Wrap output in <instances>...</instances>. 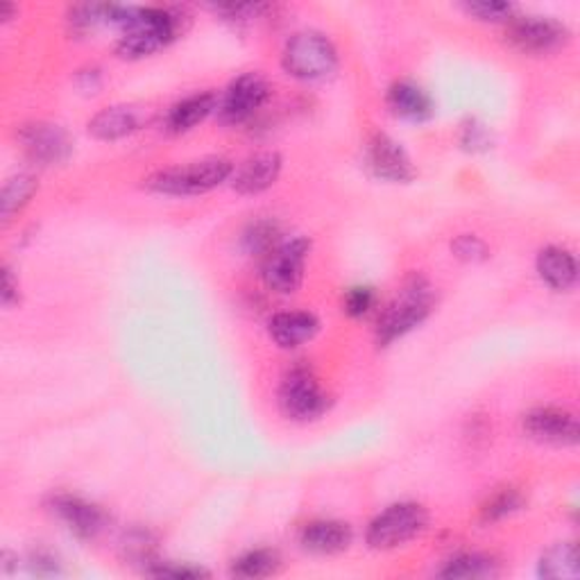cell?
<instances>
[{"label":"cell","instance_id":"26","mask_svg":"<svg viewBox=\"0 0 580 580\" xmlns=\"http://www.w3.org/2000/svg\"><path fill=\"white\" fill-rule=\"evenodd\" d=\"M277 236H279V229H277L275 223H257V225H253L250 229H247L245 236H243L245 250L247 253H264L268 257L275 250V247L279 245Z\"/></svg>","mask_w":580,"mask_h":580},{"label":"cell","instance_id":"7","mask_svg":"<svg viewBox=\"0 0 580 580\" xmlns=\"http://www.w3.org/2000/svg\"><path fill=\"white\" fill-rule=\"evenodd\" d=\"M279 408L286 418L309 422L318 420L326 410V395L322 393L313 372L293 367L279 386Z\"/></svg>","mask_w":580,"mask_h":580},{"label":"cell","instance_id":"13","mask_svg":"<svg viewBox=\"0 0 580 580\" xmlns=\"http://www.w3.org/2000/svg\"><path fill=\"white\" fill-rule=\"evenodd\" d=\"M53 513L66 524L71 533H75L82 540H94L107 524V515L96 506L73 494H60L53 500Z\"/></svg>","mask_w":580,"mask_h":580},{"label":"cell","instance_id":"4","mask_svg":"<svg viewBox=\"0 0 580 580\" xmlns=\"http://www.w3.org/2000/svg\"><path fill=\"white\" fill-rule=\"evenodd\" d=\"M283 71L302 82H324L339 71V53L331 41L313 30L298 32L281 55Z\"/></svg>","mask_w":580,"mask_h":580},{"label":"cell","instance_id":"30","mask_svg":"<svg viewBox=\"0 0 580 580\" xmlns=\"http://www.w3.org/2000/svg\"><path fill=\"white\" fill-rule=\"evenodd\" d=\"M148 573L157 576V578H175V580H193V578L210 576V571H204L200 567L175 565V562H157V567L148 569Z\"/></svg>","mask_w":580,"mask_h":580},{"label":"cell","instance_id":"27","mask_svg":"<svg viewBox=\"0 0 580 580\" xmlns=\"http://www.w3.org/2000/svg\"><path fill=\"white\" fill-rule=\"evenodd\" d=\"M451 250L455 257L468 261V264H479V261L487 259V245L479 236H472V234L455 238L451 245Z\"/></svg>","mask_w":580,"mask_h":580},{"label":"cell","instance_id":"21","mask_svg":"<svg viewBox=\"0 0 580 580\" xmlns=\"http://www.w3.org/2000/svg\"><path fill=\"white\" fill-rule=\"evenodd\" d=\"M580 573V556L578 547L573 543H560L545 551L540 558V576L565 580V578H578Z\"/></svg>","mask_w":580,"mask_h":580},{"label":"cell","instance_id":"6","mask_svg":"<svg viewBox=\"0 0 580 580\" xmlns=\"http://www.w3.org/2000/svg\"><path fill=\"white\" fill-rule=\"evenodd\" d=\"M311 253L309 238H293L279 243L275 250L266 257L264 264V281L279 296H293L304 281V266Z\"/></svg>","mask_w":580,"mask_h":580},{"label":"cell","instance_id":"5","mask_svg":"<svg viewBox=\"0 0 580 580\" xmlns=\"http://www.w3.org/2000/svg\"><path fill=\"white\" fill-rule=\"evenodd\" d=\"M429 526V513L425 506L404 502L386 508L379 513L372 524L367 526L365 540L372 549L377 551H390L397 547L408 545L410 540H416L418 535H422Z\"/></svg>","mask_w":580,"mask_h":580},{"label":"cell","instance_id":"16","mask_svg":"<svg viewBox=\"0 0 580 580\" xmlns=\"http://www.w3.org/2000/svg\"><path fill=\"white\" fill-rule=\"evenodd\" d=\"M281 173V157L277 152H261L247 159L234 173V191L240 195H257L268 191Z\"/></svg>","mask_w":580,"mask_h":580},{"label":"cell","instance_id":"2","mask_svg":"<svg viewBox=\"0 0 580 580\" xmlns=\"http://www.w3.org/2000/svg\"><path fill=\"white\" fill-rule=\"evenodd\" d=\"M433 307H436L433 286L420 275L408 277L404 286L397 290L395 300L386 307V311L379 318V326H377L379 345H390L397 339L406 336L408 331L420 326L431 315Z\"/></svg>","mask_w":580,"mask_h":580},{"label":"cell","instance_id":"22","mask_svg":"<svg viewBox=\"0 0 580 580\" xmlns=\"http://www.w3.org/2000/svg\"><path fill=\"white\" fill-rule=\"evenodd\" d=\"M500 562H494L490 556L481 554H463L455 556L440 569L442 578H463V580H476V578H494L500 576Z\"/></svg>","mask_w":580,"mask_h":580},{"label":"cell","instance_id":"19","mask_svg":"<svg viewBox=\"0 0 580 580\" xmlns=\"http://www.w3.org/2000/svg\"><path fill=\"white\" fill-rule=\"evenodd\" d=\"M537 275L554 290H569L578 279V266L562 247L549 245L537 255Z\"/></svg>","mask_w":580,"mask_h":580},{"label":"cell","instance_id":"18","mask_svg":"<svg viewBox=\"0 0 580 580\" xmlns=\"http://www.w3.org/2000/svg\"><path fill=\"white\" fill-rule=\"evenodd\" d=\"M388 107L395 116L412 122H422L433 114L431 96L418 87L416 82H397L388 92Z\"/></svg>","mask_w":580,"mask_h":580},{"label":"cell","instance_id":"3","mask_svg":"<svg viewBox=\"0 0 580 580\" xmlns=\"http://www.w3.org/2000/svg\"><path fill=\"white\" fill-rule=\"evenodd\" d=\"M232 175H234L232 161L223 157H210L159 171L152 178H148L146 186L161 195L186 197V195L210 193L223 182H227Z\"/></svg>","mask_w":580,"mask_h":580},{"label":"cell","instance_id":"28","mask_svg":"<svg viewBox=\"0 0 580 580\" xmlns=\"http://www.w3.org/2000/svg\"><path fill=\"white\" fill-rule=\"evenodd\" d=\"M465 10L468 14L492 23H511L515 19V8L511 3H470Z\"/></svg>","mask_w":580,"mask_h":580},{"label":"cell","instance_id":"10","mask_svg":"<svg viewBox=\"0 0 580 580\" xmlns=\"http://www.w3.org/2000/svg\"><path fill=\"white\" fill-rule=\"evenodd\" d=\"M19 141L28 157L41 165L64 163L73 152L71 137L53 122H30L19 132Z\"/></svg>","mask_w":580,"mask_h":580},{"label":"cell","instance_id":"14","mask_svg":"<svg viewBox=\"0 0 580 580\" xmlns=\"http://www.w3.org/2000/svg\"><path fill=\"white\" fill-rule=\"evenodd\" d=\"M146 122V111L137 105H114L89 120V132L98 141H118L139 132Z\"/></svg>","mask_w":580,"mask_h":580},{"label":"cell","instance_id":"25","mask_svg":"<svg viewBox=\"0 0 580 580\" xmlns=\"http://www.w3.org/2000/svg\"><path fill=\"white\" fill-rule=\"evenodd\" d=\"M524 506V500L522 494L515 492V490H502L500 494H494L492 500L483 506V522H500V519H506L511 515H515L517 511H522Z\"/></svg>","mask_w":580,"mask_h":580},{"label":"cell","instance_id":"1","mask_svg":"<svg viewBox=\"0 0 580 580\" xmlns=\"http://www.w3.org/2000/svg\"><path fill=\"white\" fill-rule=\"evenodd\" d=\"M107 23L126 28L116 53L122 60H141L169 46L182 30V19L171 10L107 6Z\"/></svg>","mask_w":580,"mask_h":580},{"label":"cell","instance_id":"29","mask_svg":"<svg viewBox=\"0 0 580 580\" xmlns=\"http://www.w3.org/2000/svg\"><path fill=\"white\" fill-rule=\"evenodd\" d=\"M375 307V290L369 286H356L350 288L347 296H345V313L352 318H363L365 313H369V309Z\"/></svg>","mask_w":580,"mask_h":580},{"label":"cell","instance_id":"24","mask_svg":"<svg viewBox=\"0 0 580 580\" xmlns=\"http://www.w3.org/2000/svg\"><path fill=\"white\" fill-rule=\"evenodd\" d=\"M279 556L270 549H255L243 554L232 565V573L238 578H266L279 569Z\"/></svg>","mask_w":580,"mask_h":580},{"label":"cell","instance_id":"11","mask_svg":"<svg viewBox=\"0 0 580 580\" xmlns=\"http://www.w3.org/2000/svg\"><path fill=\"white\" fill-rule=\"evenodd\" d=\"M365 159H367V169L379 180L404 184L416 178V169H412L410 157L406 154L401 143H397L388 135H377L367 143Z\"/></svg>","mask_w":580,"mask_h":580},{"label":"cell","instance_id":"9","mask_svg":"<svg viewBox=\"0 0 580 580\" xmlns=\"http://www.w3.org/2000/svg\"><path fill=\"white\" fill-rule=\"evenodd\" d=\"M511 46L528 55H547L569 41V30L549 17H515L508 23Z\"/></svg>","mask_w":580,"mask_h":580},{"label":"cell","instance_id":"15","mask_svg":"<svg viewBox=\"0 0 580 580\" xmlns=\"http://www.w3.org/2000/svg\"><path fill=\"white\" fill-rule=\"evenodd\" d=\"M354 540L352 526L339 519H318L304 526L300 543L309 554L318 556H334L350 549Z\"/></svg>","mask_w":580,"mask_h":580},{"label":"cell","instance_id":"12","mask_svg":"<svg viewBox=\"0 0 580 580\" xmlns=\"http://www.w3.org/2000/svg\"><path fill=\"white\" fill-rule=\"evenodd\" d=\"M524 431L528 438L547 444H576L578 442V422L567 410L560 408H533L524 416Z\"/></svg>","mask_w":580,"mask_h":580},{"label":"cell","instance_id":"31","mask_svg":"<svg viewBox=\"0 0 580 580\" xmlns=\"http://www.w3.org/2000/svg\"><path fill=\"white\" fill-rule=\"evenodd\" d=\"M14 302H19V281L14 279L12 270L6 266V270H3V304L12 307Z\"/></svg>","mask_w":580,"mask_h":580},{"label":"cell","instance_id":"32","mask_svg":"<svg viewBox=\"0 0 580 580\" xmlns=\"http://www.w3.org/2000/svg\"><path fill=\"white\" fill-rule=\"evenodd\" d=\"M12 14H14V8H12V6H8V3L0 6V19H3V21H10Z\"/></svg>","mask_w":580,"mask_h":580},{"label":"cell","instance_id":"23","mask_svg":"<svg viewBox=\"0 0 580 580\" xmlns=\"http://www.w3.org/2000/svg\"><path fill=\"white\" fill-rule=\"evenodd\" d=\"M36 189L39 184L32 175H17L6 184L3 197H0V216H3V223H10L17 214L23 212V206L32 200Z\"/></svg>","mask_w":580,"mask_h":580},{"label":"cell","instance_id":"20","mask_svg":"<svg viewBox=\"0 0 580 580\" xmlns=\"http://www.w3.org/2000/svg\"><path fill=\"white\" fill-rule=\"evenodd\" d=\"M216 107H218V100L214 94L189 96L182 103L173 105L171 111L165 114V130H169L171 135L191 132L206 116L214 114Z\"/></svg>","mask_w":580,"mask_h":580},{"label":"cell","instance_id":"8","mask_svg":"<svg viewBox=\"0 0 580 580\" xmlns=\"http://www.w3.org/2000/svg\"><path fill=\"white\" fill-rule=\"evenodd\" d=\"M268 98H270L268 79L259 73H245L232 82L216 111L223 126L236 128L250 120L268 103Z\"/></svg>","mask_w":580,"mask_h":580},{"label":"cell","instance_id":"17","mask_svg":"<svg viewBox=\"0 0 580 580\" xmlns=\"http://www.w3.org/2000/svg\"><path fill=\"white\" fill-rule=\"evenodd\" d=\"M320 329V322L313 313L307 311H286L277 313L270 324L268 334L281 350H296L309 343Z\"/></svg>","mask_w":580,"mask_h":580}]
</instances>
